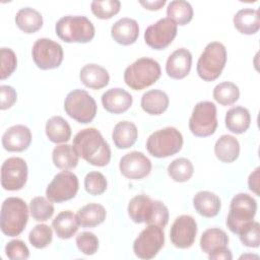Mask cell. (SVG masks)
Here are the masks:
<instances>
[{
    "label": "cell",
    "instance_id": "obj_32",
    "mask_svg": "<svg viewBox=\"0 0 260 260\" xmlns=\"http://www.w3.org/2000/svg\"><path fill=\"white\" fill-rule=\"evenodd\" d=\"M46 134L49 140L54 143L67 142L71 137V128L64 118L54 116L46 123Z\"/></svg>",
    "mask_w": 260,
    "mask_h": 260
},
{
    "label": "cell",
    "instance_id": "obj_40",
    "mask_svg": "<svg viewBox=\"0 0 260 260\" xmlns=\"http://www.w3.org/2000/svg\"><path fill=\"white\" fill-rule=\"evenodd\" d=\"M52 229L47 224H37L28 235L29 243L37 249L46 248L52 242Z\"/></svg>",
    "mask_w": 260,
    "mask_h": 260
},
{
    "label": "cell",
    "instance_id": "obj_24",
    "mask_svg": "<svg viewBox=\"0 0 260 260\" xmlns=\"http://www.w3.org/2000/svg\"><path fill=\"white\" fill-rule=\"evenodd\" d=\"M138 130L135 124L129 121H121L114 127L112 139L119 149L131 147L137 140Z\"/></svg>",
    "mask_w": 260,
    "mask_h": 260
},
{
    "label": "cell",
    "instance_id": "obj_19",
    "mask_svg": "<svg viewBox=\"0 0 260 260\" xmlns=\"http://www.w3.org/2000/svg\"><path fill=\"white\" fill-rule=\"evenodd\" d=\"M31 142V132L24 125L9 127L2 136V145L8 151H23Z\"/></svg>",
    "mask_w": 260,
    "mask_h": 260
},
{
    "label": "cell",
    "instance_id": "obj_12",
    "mask_svg": "<svg viewBox=\"0 0 260 260\" xmlns=\"http://www.w3.org/2000/svg\"><path fill=\"white\" fill-rule=\"evenodd\" d=\"M165 243L164 229L150 224L145 228L133 243V252L140 259H151L156 256Z\"/></svg>",
    "mask_w": 260,
    "mask_h": 260
},
{
    "label": "cell",
    "instance_id": "obj_10",
    "mask_svg": "<svg viewBox=\"0 0 260 260\" xmlns=\"http://www.w3.org/2000/svg\"><path fill=\"white\" fill-rule=\"evenodd\" d=\"M217 127L216 106L212 102L202 101L195 105L189 119V129L197 137L212 135Z\"/></svg>",
    "mask_w": 260,
    "mask_h": 260
},
{
    "label": "cell",
    "instance_id": "obj_43",
    "mask_svg": "<svg viewBox=\"0 0 260 260\" xmlns=\"http://www.w3.org/2000/svg\"><path fill=\"white\" fill-rule=\"evenodd\" d=\"M76 246L85 255H93L99 249V239L90 232H82L76 236Z\"/></svg>",
    "mask_w": 260,
    "mask_h": 260
},
{
    "label": "cell",
    "instance_id": "obj_23",
    "mask_svg": "<svg viewBox=\"0 0 260 260\" xmlns=\"http://www.w3.org/2000/svg\"><path fill=\"white\" fill-rule=\"evenodd\" d=\"M195 210L204 217H214L220 210L219 197L209 191H199L193 197Z\"/></svg>",
    "mask_w": 260,
    "mask_h": 260
},
{
    "label": "cell",
    "instance_id": "obj_37",
    "mask_svg": "<svg viewBox=\"0 0 260 260\" xmlns=\"http://www.w3.org/2000/svg\"><path fill=\"white\" fill-rule=\"evenodd\" d=\"M194 168L190 159L179 157L174 159L168 167V174L176 182H187L193 175Z\"/></svg>",
    "mask_w": 260,
    "mask_h": 260
},
{
    "label": "cell",
    "instance_id": "obj_21",
    "mask_svg": "<svg viewBox=\"0 0 260 260\" xmlns=\"http://www.w3.org/2000/svg\"><path fill=\"white\" fill-rule=\"evenodd\" d=\"M111 36L118 44L129 46L135 43L139 36L138 23L135 19L123 17L113 24Z\"/></svg>",
    "mask_w": 260,
    "mask_h": 260
},
{
    "label": "cell",
    "instance_id": "obj_11",
    "mask_svg": "<svg viewBox=\"0 0 260 260\" xmlns=\"http://www.w3.org/2000/svg\"><path fill=\"white\" fill-rule=\"evenodd\" d=\"M31 55L40 69H54L59 67L63 61V48L53 40L42 38L34 44Z\"/></svg>",
    "mask_w": 260,
    "mask_h": 260
},
{
    "label": "cell",
    "instance_id": "obj_34",
    "mask_svg": "<svg viewBox=\"0 0 260 260\" xmlns=\"http://www.w3.org/2000/svg\"><path fill=\"white\" fill-rule=\"evenodd\" d=\"M228 244V235L224 231L217 228L206 230L200 238V248L206 254H210L221 247H226Z\"/></svg>",
    "mask_w": 260,
    "mask_h": 260
},
{
    "label": "cell",
    "instance_id": "obj_7",
    "mask_svg": "<svg viewBox=\"0 0 260 260\" xmlns=\"http://www.w3.org/2000/svg\"><path fill=\"white\" fill-rule=\"evenodd\" d=\"M183 146V136L174 127L159 129L149 135L146 141L147 151L154 157H168L176 154Z\"/></svg>",
    "mask_w": 260,
    "mask_h": 260
},
{
    "label": "cell",
    "instance_id": "obj_3",
    "mask_svg": "<svg viewBox=\"0 0 260 260\" xmlns=\"http://www.w3.org/2000/svg\"><path fill=\"white\" fill-rule=\"evenodd\" d=\"M28 220L26 203L18 197L6 198L1 206L0 226L4 235L15 237L20 235Z\"/></svg>",
    "mask_w": 260,
    "mask_h": 260
},
{
    "label": "cell",
    "instance_id": "obj_17",
    "mask_svg": "<svg viewBox=\"0 0 260 260\" xmlns=\"http://www.w3.org/2000/svg\"><path fill=\"white\" fill-rule=\"evenodd\" d=\"M119 168L124 177L131 180H140L149 175L151 161L144 153L131 151L120 159Z\"/></svg>",
    "mask_w": 260,
    "mask_h": 260
},
{
    "label": "cell",
    "instance_id": "obj_22",
    "mask_svg": "<svg viewBox=\"0 0 260 260\" xmlns=\"http://www.w3.org/2000/svg\"><path fill=\"white\" fill-rule=\"evenodd\" d=\"M81 82L92 89H101L108 85L110 81V75L108 71L94 63L84 65L79 73Z\"/></svg>",
    "mask_w": 260,
    "mask_h": 260
},
{
    "label": "cell",
    "instance_id": "obj_27",
    "mask_svg": "<svg viewBox=\"0 0 260 260\" xmlns=\"http://www.w3.org/2000/svg\"><path fill=\"white\" fill-rule=\"evenodd\" d=\"M215 156L222 162L235 161L240 153V143L238 139L232 135H221L214 145Z\"/></svg>",
    "mask_w": 260,
    "mask_h": 260
},
{
    "label": "cell",
    "instance_id": "obj_39",
    "mask_svg": "<svg viewBox=\"0 0 260 260\" xmlns=\"http://www.w3.org/2000/svg\"><path fill=\"white\" fill-rule=\"evenodd\" d=\"M91 12L100 19H109L116 15L121 8L118 0H94L90 4Z\"/></svg>",
    "mask_w": 260,
    "mask_h": 260
},
{
    "label": "cell",
    "instance_id": "obj_44",
    "mask_svg": "<svg viewBox=\"0 0 260 260\" xmlns=\"http://www.w3.org/2000/svg\"><path fill=\"white\" fill-rule=\"evenodd\" d=\"M17 66V59L15 53L9 48H1V70L0 77L5 79L9 77Z\"/></svg>",
    "mask_w": 260,
    "mask_h": 260
},
{
    "label": "cell",
    "instance_id": "obj_20",
    "mask_svg": "<svg viewBox=\"0 0 260 260\" xmlns=\"http://www.w3.org/2000/svg\"><path fill=\"white\" fill-rule=\"evenodd\" d=\"M132 102V95L127 90L120 87L111 88L102 95L103 107L112 114L126 112L131 107Z\"/></svg>",
    "mask_w": 260,
    "mask_h": 260
},
{
    "label": "cell",
    "instance_id": "obj_38",
    "mask_svg": "<svg viewBox=\"0 0 260 260\" xmlns=\"http://www.w3.org/2000/svg\"><path fill=\"white\" fill-rule=\"evenodd\" d=\"M30 215L37 221H46L52 217L54 213V205L48 198L38 196L29 202Z\"/></svg>",
    "mask_w": 260,
    "mask_h": 260
},
{
    "label": "cell",
    "instance_id": "obj_8",
    "mask_svg": "<svg viewBox=\"0 0 260 260\" xmlns=\"http://www.w3.org/2000/svg\"><path fill=\"white\" fill-rule=\"evenodd\" d=\"M257 211L256 200L247 193L236 194L230 205L226 216V226L234 234H239L243 228L253 221Z\"/></svg>",
    "mask_w": 260,
    "mask_h": 260
},
{
    "label": "cell",
    "instance_id": "obj_5",
    "mask_svg": "<svg viewBox=\"0 0 260 260\" xmlns=\"http://www.w3.org/2000/svg\"><path fill=\"white\" fill-rule=\"evenodd\" d=\"M57 36L66 43H88L94 37L92 22L83 15H66L55 26Z\"/></svg>",
    "mask_w": 260,
    "mask_h": 260
},
{
    "label": "cell",
    "instance_id": "obj_15",
    "mask_svg": "<svg viewBox=\"0 0 260 260\" xmlns=\"http://www.w3.org/2000/svg\"><path fill=\"white\" fill-rule=\"evenodd\" d=\"M27 165L21 157H9L1 167V185L8 191L20 190L26 183Z\"/></svg>",
    "mask_w": 260,
    "mask_h": 260
},
{
    "label": "cell",
    "instance_id": "obj_31",
    "mask_svg": "<svg viewBox=\"0 0 260 260\" xmlns=\"http://www.w3.org/2000/svg\"><path fill=\"white\" fill-rule=\"evenodd\" d=\"M15 23L25 34H34L42 27L43 16L36 9L24 7L17 11Z\"/></svg>",
    "mask_w": 260,
    "mask_h": 260
},
{
    "label": "cell",
    "instance_id": "obj_29",
    "mask_svg": "<svg viewBox=\"0 0 260 260\" xmlns=\"http://www.w3.org/2000/svg\"><path fill=\"white\" fill-rule=\"evenodd\" d=\"M226 128L236 134H242L248 130L251 123V116L249 111L244 107H234L225 114Z\"/></svg>",
    "mask_w": 260,
    "mask_h": 260
},
{
    "label": "cell",
    "instance_id": "obj_4",
    "mask_svg": "<svg viewBox=\"0 0 260 260\" xmlns=\"http://www.w3.org/2000/svg\"><path fill=\"white\" fill-rule=\"evenodd\" d=\"M160 74L161 70L157 61L148 57H142L125 69L124 81L130 88L141 90L155 83Z\"/></svg>",
    "mask_w": 260,
    "mask_h": 260
},
{
    "label": "cell",
    "instance_id": "obj_36",
    "mask_svg": "<svg viewBox=\"0 0 260 260\" xmlns=\"http://www.w3.org/2000/svg\"><path fill=\"white\" fill-rule=\"evenodd\" d=\"M213 99L222 106H230L235 104L240 96L239 87L230 81L218 83L213 88Z\"/></svg>",
    "mask_w": 260,
    "mask_h": 260
},
{
    "label": "cell",
    "instance_id": "obj_9",
    "mask_svg": "<svg viewBox=\"0 0 260 260\" xmlns=\"http://www.w3.org/2000/svg\"><path fill=\"white\" fill-rule=\"evenodd\" d=\"M66 114L78 123L86 124L93 120L98 106L94 99L83 89L70 91L64 101Z\"/></svg>",
    "mask_w": 260,
    "mask_h": 260
},
{
    "label": "cell",
    "instance_id": "obj_13",
    "mask_svg": "<svg viewBox=\"0 0 260 260\" xmlns=\"http://www.w3.org/2000/svg\"><path fill=\"white\" fill-rule=\"evenodd\" d=\"M78 178L69 171L58 173L46 189V196L52 202H64L75 197L78 191Z\"/></svg>",
    "mask_w": 260,
    "mask_h": 260
},
{
    "label": "cell",
    "instance_id": "obj_49",
    "mask_svg": "<svg viewBox=\"0 0 260 260\" xmlns=\"http://www.w3.org/2000/svg\"><path fill=\"white\" fill-rule=\"evenodd\" d=\"M139 3L146 9L148 10H158L160 9L165 4H166V0H155V1H143L140 0Z\"/></svg>",
    "mask_w": 260,
    "mask_h": 260
},
{
    "label": "cell",
    "instance_id": "obj_14",
    "mask_svg": "<svg viewBox=\"0 0 260 260\" xmlns=\"http://www.w3.org/2000/svg\"><path fill=\"white\" fill-rule=\"evenodd\" d=\"M177 36V24L169 17L150 24L144 32L145 43L154 50L166 49Z\"/></svg>",
    "mask_w": 260,
    "mask_h": 260
},
{
    "label": "cell",
    "instance_id": "obj_45",
    "mask_svg": "<svg viewBox=\"0 0 260 260\" xmlns=\"http://www.w3.org/2000/svg\"><path fill=\"white\" fill-rule=\"evenodd\" d=\"M5 254L11 260H25L29 257V251L24 242L12 240L5 246Z\"/></svg>",
    "mask_w": 260,
    "mask_h": 260
},
{
    "label": "cell",
    "instance_id": "obj_18",
    "mask_svg": "<svg viewBox=\"0 0 260 260\" xmlns=\"http://www.w3.org/2000/svg\"><path fill=\"white\" fill-rule=\"evenodd\" d=\"M191 65L192 55L190 51L180 48L169 56L166 64V72L171 78L182 79L189 74Z\"/></svg>",
    "mask_w": 260,
    "mask_h": 260
},
{
    "label": "cell",
    "instance_id": "obj_30",
    "mask_svg": "<svg viewBox=\"0 0 260 260\" xmlns=\"http://www.w3.org/2000/svg\"><path fill=\"white\" fill-rule=\"evenodd\" d=\"M79 224L83 228H94L106 219L107 212L103 205L98 203H88L81 207L77 213Z\"/></svg>",
    "mask_w": 260,
    "mask_h": 260
},
{
    "label": "cell",
    "instance_id": "obj_2",
    "mask_svg": "<svg viewBox=\"0 0 260 260\" xmlns=\"http://www.w3.org/2000/svg\"><path fill=\"white\" fill-rule=\"evenodd\" d=\"M128 214L136 223L145 222L165 228L169 221L168 207L159 200H152L145 194L136 195L128 204Z\"/></svg>",
    "mask_w": 260,
    "mask_h": 260
},
{
    "label": "cell",
    "instance_id": "obj_28",
    "mask_svg": "<svg viewBox=\"0 0 260 260\" xmlns=\"http://www.w3.org/2000/svg\"><path fill=\"white\" fill-rule=\"evenodd\" d=\"M168 94L159 89H151L143 93L141 98V108L149 115H160L169 107Z\"/></svg>",
    "mask_w": 260,
    "mask_h": 260
},
{
    "label": "cell",
    "instance_id": "obj_48",
    "mask_svg": "<svg viewBox=\"0 0 260 260\" xmlns=\"http://www.w3.org/2000/svg\"><path fill=\"white\" fill-rule=\"evenodd\" d=\"M259 168H256L248 179L249 189L253 191L256 195H259Z\"/></svg>",
    "mask_w": 260,
    "mask_h": 260
},
{
    "label": "cell",
    "instance_id": "obj_42",
    "mask_svg": "<svg viewBox=\"0 0 260 260\" xmlns=\"http://www.w3.org/2000/svg\"><path fill=\"white\" fill-rule=\"evenodd\" d=\"M107 180L100 172H89L84 178V188L90 195H101L107 189Z\"/></svg>",
    "mask_w": 260,
    "mask_h": 260
},
{
    "label": "cell",
    "instance_id": "obj_33",
    "mask_svg": "<svg viewBox=\"0 0 260 260\" xmlns=\"http://www.w3.org/2000/svg\"><path fill=\"white\" fill-rule=\"evenodd\" d=\"M78 154L72 145L61 144L57 145L52 152L54 165L61 170L68 171L75 168L78 164Z\"/></svg>",
    "mask_w": 260,
    "mask_h": 260
},
{
    "label": "cell",
    "instance_id": "obj_25",
    "mask_svg": "<svg viewBox=\"0 0 260 260\" xmlns=\"http://www.w3.org/2000/svg\"><path fill=\"white\" fill-rule=\"evenodd\" d=\"M79 221L77 219V215L74 214L70 210L61 211L52 222V226L56 233V235L63 240L70 239L75 235L78 230Z\"/></svg>",
    "mask_w": 260,
    "mask_h": 260
},
{
    "label": "cell",
    "instance_id": "obj_1",
    "mask_svg": "<svg viewBox=\"0 0 260 260\" xmlns=\"http://www.w3.org/2000/svg\"><path fill=\"white\" fill-rule=\"evenodd\" d=\"M73 148L88 164L105 167L110 162L111 149L101 132L91 127L79 131L73 138Z\"/></svg>",
    "mask_w": 260,
    "mask_h": 260
},
{
    "label": "cell",
    "instance_id": "obj_16",
    "mask_svg": "<svg viewBox=\"0 0 260 260\" xmlns=\"http://www.w3.org/2000/svg\"><path fill=\"white\" fill-rule=\"evenodd\" d=\"M197 223L190 215H181L175 219L170 231L172 244L180 249L190 248L196 238Z\"/></svg>",
    "mask_w": 260,
    "mask_h": 260
},
{
    "label": "cell",
    "instance_id": "obj_41",
    "mask_svg": "<svg viewBox=\"0 0 260 260\" xmlns=\"http://www.w3.org/2000/svg\"><path fill=\"white\" fill-rule=\"evenodd\" d=\"M243 245L250 248H258L260 244V225L257 221H251L238 234Z\"/></svg>",
    "mask_w": 260,
    "mask_h": 260
},
{
    "label": "cell",
    "instance_id": "obj_26",
    "mask_svg": "<svg viewBox=\"0 0 260 260\" xmlns=\"http://www.w3.org/2000/svg\"><path fill=\"white\" fill-rule=\"evenodd\" d=\"M235 27L243 35H254L259 30V11L252 8L240 9L234 16Z\"/></svg>",
    "mask_w": 260,
    "mask_h": 260
},
{
    "label": "cell",
    "instance_id": "obj_46",
    "mask_svg": "<svg viewBox=\"0 0 260 260\" xmlns=\"http://www.w3.org/2000/svg\"><path fill=\"white\" fill-rule=\"evenodd\" d=\"M0 98H1L0 109L6 110V109L11 108L13 106V104L16 102L17 93L12 86L1 85L0 86Z\"/></svg>",
    "mask_w": 260,
    "mask_h": 260
},
{
    "label": "cell",
    "instance_id": "obj_6",
    "mask_svg": "<svg viewBox=\"0 0 260 260\" xmlns=\"http://www.w3.org/2000/svg\"><path fill=\"white\" fill-rule=\"evenodd\" d=\"M226 63V49L219 42L209 43L197 62V73L204 81H213L219 77Z\"/></svg>",
    "mask_w": 260,
    "mask_h": 260
},
{
    "label": "cell",
    "instance_id": "obj_35",
    "mask_svg": "<svg viewBox=\"0 0 260 260\" xmlns=\"http://www.w3.org/2000/svg\"><path fill=\"white\" fill-rule=\"evenodd\" d=\"M167 15L176 24L185 25L193 18V8L187 1L174 0L168 5Z\"/></svg>",
    "mask_w": 260,
    "mask_h": 260
},
{
    "label": "cell",
    "instance_id": "obj_47",
    "mask_svg": "<svg viewBox=\"0 0 260 260\" xmlns=\"http://www.w3.org/2000/svg\"><path fill=\"white\" fill-rule=\"evenodd\" d=\"M209 255V259L214 260H231L233 258L232 252L228 247H221L213 252H211Z\"/></svg>",
    "mask_w": 260,
    "mask_h": 260
}]
</instances>
